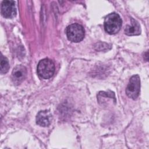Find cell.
Returning <instances> with one entry per match:
<instances>
[{"mask_svg": "<svg viewBox=\"0 0 149 149\" xmlns=\"http://www.w3.org/2000/svg\"><path fill=\"white\" fill-rule=\"evenodd\" d=\"M66 33L68 39L73 42H79L84 37L83 27L78 23H73L66 27Z\"/></svg>", "mask_w": 149, "mask_h": 149, "instance_id": "3957f363", "label": "cell"}, {"mask_svg": "<svg viewBox=\"0 0 149 149\" xmlns=\"http://www.w3.org/2000/svg\"><path fill=\"white\" fill-rule=\"evenodd\" d=\"M38 74L43 79L51 77L55 72V65L52 60L45 58L41 60L37 65Z\"/></svg>", "mask_w": 149, "mask_h": 149, "instance_id": "7a4b0ae2", "label": "cell"}, {"mask_svg": "<svg viewBox=\"0 0 149 149\" xmlns=\"http://www.w3.org/2000/svg\"><path fill=\"white\" fill-rule=\"evenodd\" d=\"M9 69V64L8 59L3 55L1 56V73L5 74L8 72Z\"/></svg>", "mask_w": 149, "mask_h": 149, "instance_id": "9c48e42d", "label": "cell"}, {"mask_svg": "<svg viewBox=\"0 0 149 149\" xmlns=\"http://www.w3.org/2000/svg\"><path fill=\"white\" fill-rule=\"evenodd\" d=\"M122 19L120 16L115 12L108 15L104 20V30L109 34H115L120 29Z\"/></svg>", "mask_w": 149, "mask_h": 149, "instance_id": "6da1fadb", "label": "cell"}, {"mask_svg": "<svg viewBox=\"0 0 149 149\" xmlns=\"http://www.w3.org/2000/svg\"><path fill=\"white\" fill-rule=\"evenodd\" d=\"M52 119V116L49 111H40L37 115L36 123L40 126L47 127L51 124Z\"/></svg>", "mask_w": 149, "mask_h": 149, "instance_id": "52a82bcc", "label": "cell"}, {"mask_svg": "<svg viewBox=\"0 0 149 149\" xmlns=\"http://www.w3.org/2000/svg\"><path fill=\"white\" fill-rule=\"evenodd\" d=\"M27 76V69L23 65H17L12 70L11 78L13 83L19 85L23 81Z\"/></svg>", "mask_w": 149, "mask_h": 149, "instance_id": "8992f818", "label": "cell"}, {"mask_svg": "<svg viewBox=\"0 0 149 149\" xmlns=\"http://www.w3.org/2000/svg\"><path fill=\"white\" fill-rule=\"evenodd\" d=\"M140 91V79L138 74L132 76L126 88L127 95L133 99L136 100L139 95Z\"/></svg>", "mask_w": 149, "mask_h": 149, "instance_id": "277c9868", "label": "cell"}, {"mask_svg": "<svg viewBox=\"0 0 149 149\" xmlns=\"http://www.w3.org/2000/svg\"><path fill=\"white\" fill-rule=\"evenodd\" d=\"M125 33L127 36H137L141 33L139 23L133 19H131L130 24H128L125 29Z\"/></svg>", "mask_w": 149, "mask_h": 149, "instance_id": "ba28073f", "label": "cell"}, {"mask_svg": "<svg viewBox=\"0 0 149 149\" xmlns=\"http://www.w3.org/2000/svg\"><path fill=\"white\" fill-rule=\"evenodd\" d=\"M2 15L8 19L14 17L16 15V8L13 1H3L1 5Z\"/></svg>", "mask_w": 149, "mask_h": 149, "instance_id": "5b68a950", "label": "cell"}]
</instances>
